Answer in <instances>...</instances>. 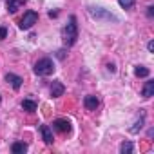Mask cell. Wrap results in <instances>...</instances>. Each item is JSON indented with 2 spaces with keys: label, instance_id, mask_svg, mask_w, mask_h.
<instances>
[{
  "label": "cell",
  "instance_id": "cell-1",
  "mask_svg": "<svg viewBox=\"0 0 154 154\" xmlns=\"http://www.w3.org/2000/svg\"><path fill=\"white\" fill-rule=\"evenodd\" d=\"M76 38H78V26H76V17L71 15L69 17V24L63 29V44L67 47H71V45L76 44Z\"/></svg>",
  "mask_w": 154,
  "mask_h": 154
},
{
  "label": "cell",
  "instance_id": "cell-2",
  "mask_svg": "<svg viewBox=\"0 0 154 154\" xmlns=\"http://www.w3.org/2000/svg\"><path fill=\"white\" fill-rule=\"evenodd\" d=\"M35 72H36L38 76H49V74H53V72H54V63H53V60H49V58L38 60V62L35 63Z\"/></svg>",
  "mask_w": 154,
  "mask_h": 154
},
{
  "label": "cell",
  "instance_id": "cell-3",
  "mask_svg": "<svg viewBox=\"0 0 154 154\" xmlns=\"http://www.w3.org/2000/svg\"><path fill=\"white\" fill-rule=\"evenodd\" d=\"M36 22H38V13L36 11H26L22 20H20V27L22 29H31Z\"/></svg>",
  "mask_w": 154,
  "mask_h": 154
},
{
  "label": "cell",
  "instance_id": "cell-4",
  "mask_svg": "<svg viewBox=\"0 0 154 154\" xmlns=\"http://www.w3.org/2000/svg\"><path fill=\"white\" fill-rule=\"evenodd\" d=\"M53 129L58 131V132H62V134H65V132L71 131V122L65 120V118H58V120L53 122Z\"/></svg>",
  "mask_w": 154,
  "mask_h": 154
},
{
  "label": "cell",
  "instance_id": "cell-5",
  "mask_svg": "<svg viewBox=\"0 0 154 154\" xmlns=\"http://www.w3.org/2000/svg\"><path fill=\"white\" fill-rule=\"evenodd\" d=\"M24 4H26V0H6V8H8V11H9L11 15L17 13Z\"/></svg>",
  "mask_w": 154,
  "mask_h": 154
},
{
  "label": "cell",
  "instance_id": "cell-6",
  "mask_svg": "<svg viewBox=\"0 0 154 154\" xmlns=\"http://www.w3.org/2000/svg\"><path fill=\"white\" fill-rule=\"evenodd\" d=\"M84 105H85V109H87V111H96V107L100 105V102H98V98H96V96L89 94V96H85V98H84Z\"/></svg>",
  "mask_w": 154,
  "mask_h": 154
},
{
  "label": "cell",
  "instance_id": "cell-7",
  "mask_svg": "<svg viewBox=\"0 0 154 154\" xmlns=\"http://www.w3.org/2000/svg\"><path fill=\"white\" fill-rule=\"evenodd\" d=\"M6 82H8V84H11V85H13L15 89H20V87H22V82H24V80L20 78V76L13 74V72H8V74H6Z\"/></svg>",
  "mask_w": 154,
  "mask_h": 154
},
{
  "label": "cell",
  "instance_id": "cell-8",
  "mask_svg": "<svg viewBox=\"0 0 154 154\" xmlns=\"http://www.w3.org/2000/svg\"><path fill=\"white\" fill-rule=\"evenodd\" d=\"M63 91H65V87H63V84H62V82H53V85H51V96H53V98L62 96V94H63Z\"/></svg>",
  "mask_w": 154,
  "mask_h": 154
},
{
  "label": "cell",
  "instance_id": "cell-9",
  "mask_svg": "<svg viewBox=\"0 0 154 154\" xmlns=\"http://www.w3.org/2000/svg\"><path fill=\"white\" fill-rule=\"evenodd\" d=\"M89 13H91L94 18H107V20H114V17H112V15H109V13L102 11L100 8H96V9H94V8H91V11H89Z\"/></svg>",
  "mask_w": 154,
  "mask_h": 154
},
{
  "label": "cell",
  "instance_id": "cell-10",
  "mask_svg": "<svg viewBox=\"0 0 154 154\" xmlns=\"http://www.w3.org/2000/svg\"><path fill=\"white\" fill-rule=\"evenodd\" d=\"M40 132H42V138L45 143H53V131L47 125H40Z\"/></svg>",
  "mask_w": 154,
  "mask_h": 154
},
{
  "label": "cell",
  "instance_id": "cell-11",
  "mask_svg": "<svg viewBox=\"0 0 154 154\" xmlns=\"http://www.w3.org/2000/svg\"><path fill=\"white\" fill-rule=\"evenodd\" d=\"M11 150H13V154H24V152L27 150V143H24V141H15V143L11 145Z\"/></svg>",
  "mask_w": 154,
  "mask_h": 154
},
{
  "label": "cell",
  "instance_id": "cell-12",
  "mask_svg": "<svg viewBox=\"0 0 154 154\" xmlns=\"http://www.w3.org/2000/svg\"><path fill=\"white\" fill-rule=\"evenodd\" d=\"M152 94H154V82L149 80V82L145 84V87H143V96H145V98H150Z\"/></svg>",
  "mask_w": 154,
  "mask_h": 154
},
{
  "label": "cell",
  "instance_id": "cell-13",
  "mask_svg": "<svg viewBox=\"0 0 154 154\" xmlns=\"http://www.w3.org/2000/svg\"><path fill=\"white\" fill-rule=\"evenodd\" d=\"M22 109L27 111V112H35V111H36V103H35L33 100H24V102H22Z\"/></svg>",
  "mask_w": 154,
  "mask_h": 154
},
{
  "label": "cell",
  "instance_id": "cell-14",
  "mask_svg": "<svg viewBox=\"0 0 154 154\" xmlns=\"http://www.w3.org/2000/svg\"><path fill=\"white\" fill-rule=\"evenodd\" d=\"M134 74H136V76H149V69H147V67H143V65H136Z\"/></svg>",
  "mask_w": 154,
  "mask_h": 154
},
{
  "label": "cell",
  "instance_id": "cell-15",
  "mask_svg": "<svg viewBox=\"0 0 154 154\" xmlns=\"http://www.w3.org/2000/svg\"><path fill=\"white\" fill-rule=\"evenodd\" d=\"M120 150H122L123 154H131V152H132V143H131V141H125V143H122Z\"/></svg>",
  "mask_w": 154,
  "mask_h": 154
},
{
  "label": "cell",
  "instance_id": "cell-16",
  "mask_svg": "<svg viewBox=\"0 0 154 154\" xmlns=\"http://www.w3.org/2000/svg\"><path fill=\"white\" fill-rule=\"evenodd\" d=\"M118 2H120V6H122L123 9H131V8L134 6L136 0H118Z\"/></svg>",
  "mask_w": 154,
  "mask_h": 154
},
{
  "label": "cell",
  "instance_id": "cell-17",
  "mask_svg": "<svg viewBox=\"0 0 154 154\" xmlns=\"http://www.w3.org/2000/svg\"><path fill=\"white\" fill-rule=\"evenodd\" d=\"M141 127H143V118H140V120H138V122H136V123H134V127H131V129H129V131H131V132H132V134H136V132H138V131H140V129H141Z\"/></svg>",
  "mask_w": 154,
  "mask_h": 154
},
{
  "label": "cell",
  "instance_id": "cell-18",
  "mask_svg": "<svg viewBox=\"0 0 154 154\" xmlns=\"http://www.w3.org/2000/svg\"><path fill=\"white\" fill-rule=\"evenodd\" d=\"M8 36V29L6 27H0V40H4Z\"/></svg>",
  "mask_w": 154,
  "mask_h": 154
},
{
  "label": "cell",
  "instance_id": "cell-19",
  "mask_svg": "<svg viewBox=\"0 0 154 154\" xmlns=\"http://www.w3.org/2000/svg\"><path fill=\"white\" fill-rule=\"evenodd\" d=\"M147 9H149V11H147V15H149V17H152V15H154V8H152V6H149Z\"/></svg>",
  "mask_w": 154,
  "mask_h": 154
},
{
  "label": "cell",
  "instance_id": "cell-20",
  "mask_svg": "<svg viewBox=\"0 0 154 154\" xmlns=\"http://www.w3.org/2000/svg\"><path fill=\"white\" fill-rule=\"evenodd\" d=\"M147 47H149V51L152 53V51H154V42H149V45H147Z\"/></svg>",
  "mask_w": 154,
  "mask_h": 154
},
{
  "label": "cell",
  "instance_id": "cell-21",
  "mask_svg": "<svg viewBox=\"0 0 154 154\" xmlns=\"http://www.w3.org/2000/svg\"><path fill=\"white\" fill-rule=\"evenodd\" d=\"M0 102H2V98H0Z\"/></svg>",
  "mask_w": 154,
  "mask_h": 154
}]
</instances>
